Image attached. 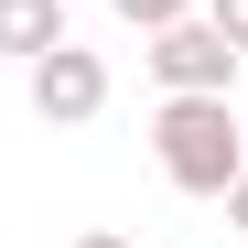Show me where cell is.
<instances>
[{
	"instance_id": "277c9868",
	"label": "cell",
	"mask_w": 248,
	"mask_h": 248,
	"mask_svg": "<svg viewBox=\"0 0 248 248\" xmlns=\"http://www.w3.org/2000/svg\"><path fill=\"white\" fill-rule=\"evenodd\" d=\"M44 44H65V0H0V54L32 65Z\"/></svg>"
},
{
	"instance_id": "6da1fadb",
	"label": "cell",
	"mask_w": 248,
	"mask_h": 248,
	"mask_svg": "<svg viewBox=\"0 0 248 248\" xmlns=\"http://www.w3.org/2000/svg\"><path fill=\"white\" fill-rule=\"evenodd\" d=\"M151 162H162L173 194H205V205H216V194L248 173L237 97H162V108H151Z\"/></svg>"
},
{
	"instance_id": "5b68a950",
	"label": "cell",
	"mask_w": 248,
	"mask_h": 248,
	"mask_svg": "<svg viewBox=\"0 0 248 248\" xmlns=\"http://www.w3.org/2000/svg\"><path fill=\"white\" fill-rule=\"evenodd\" d=\"M108 11H119V22H140V32H162V22H184L194 0H108Z\"/></svg>"
},
{
	"instance_id": "3957f363",
	"label": "cell",
	"mask_w": 248,
	"mask_h": 248,
	"mask_svg": "<svg viewBox=\"0 0 248 248\" xmlns=\"http://www.w3.org/2000/svg\"><path fill=\"white\" fill-rule=\"evenodd\" d=\"M22 87H32V119H44V130H87V119L108 108V54H87L65 32V44H44L22 65Z\"/></svg>"
},
{
	"instance_id": "52a82bcc",
	"label": "cell",
	"mask_w": 248,
	"mask_h": 248,
	"mask_svg": "<svg viewBox=\"0 0 248 248\" xmlns=\"http://www.w3.org/2000/svg\"><path fill=\"white\" fill-rule=\"evenodd\" d=\"M216 205H227V227H237V237H248V173H237V184H227V194H216Z\"/></svg>"
},
{
	"instance_id": "7a4b0ae2",
	"label": "cell",
	"mask_w": 248,
	"mask_h": 248,
	"mask_svg": "<svg viewBox=\"0 0 248 248\" xmlns=\"http://www.w3.org/2000/svg\"><path fill=\"white\" fill-rule=\"evenodd\" d=\"M140 65L162 76V97H237V65H248V54H237L205 11H184V22H162V32H151V54H140Z\"/></svg>"
},
{
	"instance_id": "8992f818",
	"label": "cell",
	"mask_w": 248,
	"mask_h": 248,
	"mask_svg": "<svg viewBox=\"0 0 248 248\" xmlns=\"http://www.w3.org/2000/svg\"><path fill=\"white\" fill-rule=\"evenodd\" d=\"M194 11H205V22H216V32H227V44L248 54V0H194Z\"/></svg>"
},
{
	"instance_id": "ba28073f",
	"label": "cell",
	"mask_w": 248,
	"mask_h": 248,
	"mask_svg": "<svg viewBox=\"0 0 248 248\" xmlns=\"http://www.w3.org/2000/svg\"><path fill=\"white\" fill-rule=\"evenodd\" d=\"M76 248H130V237H119V227H87V237H76Z\"/></svg>"
}]
</instances>
